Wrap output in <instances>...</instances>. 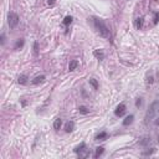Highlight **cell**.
I'll use <instances>...</instances> for the list:
<instances>
[{"label":"cell","instance_id":"1","mask_svg":"<svg viewBox=\"0 0 159 159\" xmlns=\"http://www.w3.org/2000/svg\"><path fill=\"white\" fill-rule=\"evenodd\" d=\"M87 20H88V24L92 25V28L96 30V32L98 34L101 38L111 40V38H112V35H111V30H110V28L106 25V22H104L102 19L96 18V16H92V18H88Z\"/></svg>","mask_w":159,"mask_h":159},{"label":"cell","instance_id":"2","mask_svg":"<svg viewBox=\"0 0 159 159\" xmlns=\"http://www.w3.org/2000/svg\"><path fill=\"white\" fill-rule=\"evenodd\" d=\"M145 122L159 126V101H154L150 104L149 110L147 112V116H145Z\"/></svg>","mask_w":159,"mask_h":159},{"label":"cell","instance_id":"3","mask_svg":"<svg viewBox=\"0 0 159 159\" xmlns=\"http://www.w3.org/2000/svg\"><path fill=\"white\" fill-rule=\"evenodd\" d=\"M73 152L79 155V158H87V157H90V149L87 148V145L86 143H81L80 145H77V147L73 149Z\"/></svg>","mask_w":159,"mask_h":159},{"label":"cell","instance_id":"4","mask_svg":"<svg viewBox=\"0 0 159 159\" xmlns=\"http://www.w3.org/2000/svg\"><path fill=\"white\" fill-rule=\"evenodd\" d=\"M19 21H20V18L16 13L10 11L8 14V25L10 29H15L19 25Z\"/></svg>","mask_w":159,"mask_h":159},{"label":"cell","instance_id":"5","mask_svg":"<svg viewBox=\"0 0 159 159\" xmlns=\"http://www.w3.org/2000/svg\"><path fill=\"white\" fill-rule=\"evenodd\" d=\"M126 110H127L126 104H124L123 102L119 103L116 107V110H114V116H116V117H123L124 113H126Z\"/></svg>","mask_w":159,"mask_h":159},{"label":"cell","instance_id":"6","mask_svg":"<svg viewBox=\"0 0 159 159\" xmlns=\"http://www.w3.org/2000/svg\"><path fill=\"white\" fill-rule=\"evenodd\" d=\"M46 81V76L45 75H39L36 77H34V79L31 80V83L34 84V86H38V84L40 83H44Z\"/></svg>","mask_w":159,"mask_h":159},{"label":"cell","instance_id":"7","mask_svg":"<svg viewBox=\"0 0 159 159\" xmlns=\"http://www.w3.org/2000/svg\"><path fill=\"white\" fill-rule=\"evenodd\" d=\"M93 56L96 57L97 60H100V61H102V60H104V51L103 50H101V49H97V50H94L93 51Z\"/></svg>","mask_w":159,"mask_h":159},{"label":"cell","instance_id":"8","mask_svg":"<svg viewBox=\"0 0 159 159\" xmlns=\"http://www.w3.org/2000/svg\"><path fill=\"white\" fill-rule=\"evenodd\" d=\"M107 138H108V133L106 131H102L94 136V141H104V139H107Z\"/></svg>","mask_w":159,"mask_h":159},{"label":"cell","instance_id":"9","mask_svg":"<svg viewBox=\"0 0 159 159\" xmlns=\"http://www.w3.org/2000/svg\"><path fill=\"white\" fill-rule=\"evenodd\" d=\"M143 22H144V18H143V16L137 18L136 20H134V28H136L137 30H142V28H143Z\"/></svg>","mask_w":159,"mask_h":159},{"label":"cell","instance_id":"10","mask_svg":"<svg viewBox=\"0 0 159 159\" xmlns=\"http://www.w3.org/2000/svg\"><path fill=\"white\" fill-rule=\"evenodd\" d=\"M73 129H75V122H73V121H69L65 124V132H66V133H71Z\"/></svg>","mask_w":159,"mask_h":159},{"label":"cell","instance_id":"11","mask_svg":"<svg viewBox=\"0 0 159 159\" xmlns=\"http://www.w3.org/2000/svg\"><path fill=\"white\" fill-rule=\"evenodd\" d=\"M29 82V76L28 75H25V73H22V75H20L19 77H18V83L19 84H26Z\"/></svg>","mask_w":159,"mask_h":159},{"label":"cell","instance_id":"12","mask_svg":"<svg viewBox=\"0 0 159 159\" xmlns=\"http://www.w3.org/2000/svg\"><path fill=\"white\" fill-rule=\"evenodd\" d=\"M79 61L77 60H72V61H70V63H69V71L70 72H72V71H75L77 67H79Z\"/></svg>","mask_w":159,"mask_h":159},{"label":"cell","instance_id":"13","mask_svg":"<svg viewBox=\"0 0 159 159\" xmlns=\"http://www.w3.org/2000/svg\"><path fill=\"white\" fill-rule=\"evenodd\" d=\"M72 20H73V18H72L71 15L65 16V18H63V20H62V25H63V26H66V28H69L71 24H72Z\"/></svg>","mask_w":159,"mask_h":159},{"label":"cell","instance_id":"14","mask_svg":"<svg viewBox=\"0 0 159 159\" xmlns=\"http://www.w3.org/2000/svg\"><path fill=\"white\" fill-rule=\"evenodd\" d=\"M133 119H134V116H133V114H129V116H127V117L123 119L122 124H123L124 127H127V126H129L132 122H133Z\"/></svg>","mask_w":159,"mask_h":159},{"label":"cell","instance_id":"15","mask_svg":"<svg viewBox=\"0 0 159 159\" xmlns=\"http://www.w3.org/2000/svg\"><path fill=\"white\" fill-rule=\"evenodd\" d=\"M24 45H25V40H24V39H18V40H16V42H15V45H14V50L22 49Z\"/></svg>","mask_w":159,"mask_h":159},{"label":"cell","instance_id":"16","mask_svg":"<svg viewBox=\"0 0 159 159\" xmlns=\"http://www.w3.org/2000/svg\"><path fill=\"white\" fill-rule=\"evenodd\" d=\"M61 126H62V121H61V118H56L55 122H53V129L55 131H59Z\"/></svg>","mask_w":159,"mask_h":159},{"label":"cell","instance_id":"17","mask_svg":"<svg viewBox=\"0 0 159 159\" xmlns=\"http://www.w3.org/2000/svg\"><path fill=\"white\" fill-rule=\"evenodd\" d=\"M103 152H104V148H103V147H97V148H96V152H94V154H93V157H94V158L101 157V155L103 154Z\"/></svg>","mask_w":159,"mask_h":159},{"label":"cell","instance_id":"18","mask_svg":"<svg viewBox=\"0 0 159 159\" xmlns=\"http://www.w3.org/2000/svg\"><path fill=\"white\" fill-rule=\"evenodd\" d=\"M88 83L93 87V90H98V82H97L96 79H90L88 80Z\"/></svg>","mask_w":159,"mask_h":159},{"label":"cell","instance_id":"19","mask_svg":"<svg viewBox=\"0 0 159 159\" xmlns=\"http://www.w3.org/2000/svg\"><path fill=\"white\" fill-rule=\"evenodd\" d=\"M79 112L81 113V114H88L90 113V110L87 108L86 106H80L79 107Z\"/></svg>","mask_w":159,"mask_h":159},{"label":"cell","instance_id":"20","mask_svg":"<svg viewBox=\"0 0 159 159\" xmlns=\"http://www.w3.org/2000/svg\"><path fill=\"white\" fill-rule=\"evenodd\" d=\"M150 143V138H142V141H139V144L141 145H147V144H149Z\"/></svg>","mask_w":159,"mask_h":159},{"label":"cell","instance_id":"21","mask_svg":"<svg viewBox=\"0 0 159 159\" xmlns=\"http://www.w3.org/2000/svg\"><path fill=\"white\" fill-rule=\"evenodd\" d=\"M34 53L36 56L39 55V42L38 41H34Z\"/></svg>","mask_w":159,"mask_h":159},{"label":"cell","instance_id":"22","mask_svg":"<svg viewBox=\"0 0 159 159\" xmlns=\"http://www.w3.org/2000/svg\"><path fill=\"white\" fill-rule=\"evenodd\" d=\"M153 15H154V19H153V24H154V25H157V24L159 22V13L154 11V13H153Z\"/></svg>","mask_w":159,"mask_h":159},{"label":"cell","instance_id":"23","mask_svg":"<svg viewBox=\"0 0 159 159\" xmlns=\"http://www.w3.org/2000/svg\"><path fill=\"white\" fill-rule=\"evenodd\" d=\"M56 1H57V0H46V3H47V5H49V6H53L56 4Z\"/></svg>","mask_w":159,"mask_h":159},{"label":"cell","instance_id":"24","mask_svg":"<svg viewBox=\"0 0 159 159\" xmlns=\"http://www.w3.org/2000/svg\"><path fill=\"white\" fill-rule=\"evenodd\" d=\"M0 40H1V41H0V42H1V45H4V44H5V34L4 32L1 34V38H0Z\"/></svg>","mask_w":159,"mask_h":159},{"label":"cell","instance_id":"25","mask_svg":"<svg viewBox=\"0 0 159 159\" xmlns=\"http://www.w3.org/2000/svg\"><path fill=\"white\" fill-rule=\"evenodd\" d=\"M136 106H137V107H141V106H142V98H137V101H136Z\"/></svg>","mask_w":159,"mask_h":159},{"label":"cell","instance_id":"26","mask_svg":"<svg viewBox=\"0 0 159 159\" xmlns=\"http://www.w3.org/2000/svg\"><path fill=\"white\" fill-rule=\"evenodd\" d=\"M158 142H159V137H158Z\"/></svg>","mask_w":159,"mask_h":159}]
</instances>
